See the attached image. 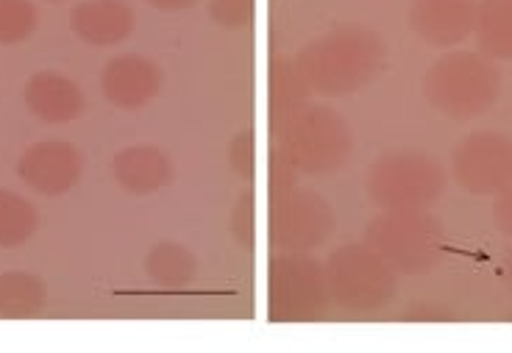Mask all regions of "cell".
<instances>
[{"label":"cell","mask_w":512,"mask_h":353,"mask_svg":"<svg viewBox=\"0 0 512 353\" xmlns=\"http://www.w3.org/2000/svg\"><path fill=\"white\" fill-rule=\"evenodd\" d=\"M137 26V14L126 0H81L70 12V28L90 48L123 45Z\"/></svg>","instance_id":"4fadbf2b"},{"label":"cell","mask_w":512,"mask_h":353,"mask_svg":"<svg viewBox=\"0 0 512 353\" xmlns=\"http://www.w3.org/2000/svg\"><path fill=\"white\" fill-rule=\"evenodd\" d=\"M493 198H496L493 201V223H496L501 234L512 237V181L504 190L496 192Z\"/></svg>","instance_id":"484cf974"},{"label":"cell","mask_w":512,"mask_h":353,"mask_svg":"<svg viewBox=\"0 0 512 353\" xmlns=\"http://www.w3.org/2000/svg\"><path fill=\"white\" fill-rule=\"evenodd\" d=\"M474 37L487 59H512V0H479Z\"/></svg>","instance_id":"e0dca14e"},{"label":"cell","mask_w":512,"mask_h":353,"mask_svg":"<svg viewBox=\"0 0 512 353\" xmlns=\"http://www.w3.org/2000/svg\"><path fill=\"white\" fill-rule=\"evenodd\" d=\"M268 195L270 201H276V198H282L284 192L293 190V178H295V170L290 159L284 156L279 148H273V156H270V164H268Z\"/></svg>","instance_id":"d4e9b609"},{"label":"cell","mask_w":512,"mask_h":353,"mask_svg":"<svg viewBox=\"0 0 512 353\" xmlns=\"http://www.w3.org/2000/svg\"><path fill=\"white\" fill-rule=\"evenodd\" d=\"M148 6H154L159 12H184V9H192L198 6L201 0H145Z\"/></svg>","instance_id":"4316f807"},{"label":"cell","mask_w":512,"mask_h":353,"mask_svg":"<svg viewBox=\"0 0 512 353\" xmlns=\"http://www.w3.org/2000/svg\"><path fill=\"white\" fill-rule=\"evenodd\" d=\"M351 142V128L332 106L304 103L282 120L276 148L290 159L298 173L329 176L348 162Z\"/></svg>","instance_id":"277c9868"},{"label":"cell","mask_w":512,"mask_h":353,"mask_svg":"<svg viewBox=\"0 0 512 353\" xmlns=\"http://www.w3.org/2000/svg\"><path fill=\"white\" fill-rule=\"evenodd\" d=\"M28 112L48 126H64L73 123L84 112V89L56 70H39L26 81L23 89Z\"/></svg>","instance_id":"5bb4252c"},{"label":"cell","mask_w":512,"mask_h":353,"mask_svg":"<svg viewBox=\"0 0 512 353\" xmlns=\"http://www.w3.org/2000/svg\"><path fill=\"white\" fill-rule=\"evenodd\" d=\"M507 287H510L512 292V253H510V259H507Z\"/></svg>","instance_id":"83f0119b"},{"label":"cell","mask_w":512,"mask_h":353,"mask_svg":"<svg viewBox=\"0 0 512 353\" xmlns=\"http://www.w3.org/2000/svg\"><path fill=\"white\" fill-rule=\"evenodd\" d=\"M423 95L448 120H474L501 95V73L479 51H448L423 76Z\"/></svg>","instance_id":"7a4b0ae2"},{"label":"cell","mask_w":512,"mask_h":353,"mask_svg":"<svg viewBox=\"0 0 512 353\" xmlns=\"http://www.w3.org/2000/svg\"><path fill=\"white\" fill-rule=\"evenodd\" d=\"M451 176L471 195H496L512 181V139L474 131L451 151Z\"/></svg>","instance_id":"9c48e42d"},{"label":"cell","mask_w":512,"mask_h":353,"mask_svg":"<svg viewBox=\"0 0 512 353\" xmlns=\"http://www.w3.org/2000/svg\"><path fill=\"white\" fill-rule=\"evenodd\" d=\"M382 64L384 42L371 28L357 23L334 26L332 31L320 34L295 59L309 92H318L323 98L354 95L379 76Z\"/></svg>","instance_id":"6da1fadb"},{"label":"cell","mask_w":512,"mask_h":353,"mask_svg":"<svg viewBox=\"0 0 512 353\" xmlns=\"http://www.w3.org/2000/svg\"><path fill=\"white\" fill-rule=\"evenodd\" d=\"M323 265L307 253L279 251L268 265V317L273 323H309L326 309Z\"/></svg>","instance_id":"52a82bcc"},{"label":"cell","mask_w":512,"mask_h":353,"mask_svg":"<svg viewBox=\"0 0 512 353\" xmlns=\"http://www.w3.org/2000/svg\"><path fill=\"white\" fill-rule=\"evenodd\" d=\"M446 184V170L423 151L382 153L365 176V192L379 209H429Z\"/></svg>","instance_id":"8992f818"},{"label":"cell","mask_w":512,"mask_h":353,"mask_svg":"<svg viewBox=\"0 0 512 353\" xmlns=\"http://www.w3.org/2000/svg\"><path fill=\"white\" fill-rule=\"evenodd\" d=\"M209 17L220 28H248L256 17V0H209Z\"/></svg>","instance_id":"7402d4cb"},{"label":"cell","mask_w":512,"mask_h":353,"mask_svg":"<svg viewBox=\"0 0 512 353\" xmlns=\"http://www.w3.org/2000/svg\"><path fill=\"white\" fill-rule=\"evenodd\" d=\"M329 301L348 315H376L396 298V270L371 245H346L323 265Z\"/></svg>","instance_id":"5b68a950"},{"label":"cell","mask_w":512,"mask_h":353,"mask_svg":"<svg viewBox=\"0 0 512 353\" xmlns=\"http://www.w3.org/2000/svg\"><path fill=\"white\" fill-rule=\"evenodd\" d=\"M229 164L234 176L243 178V181H251L256 176V139L251 131H243L231 139Z\"/></svg>","instance_id":"cb8c5ba5"},{"label":"cell","mask_w":512,"mask_h":353,"mask_svg":"<svg viewBox=\"0 0 512 353\" xmlns=\"http://www.w3.org/2000/svg\"><path fill=\"white\" fill-rule=\"evenodd\" d=\"M34 0H0V45H20L37 34Z\"/></svg>","instance_id":"44dd1931"},{"label":"cell","mask_w":512,"mask_h":353,"mask_svg":"<svg viewBox=\"0 0 512 353\" xmlns=\"http://www.w3.org/2000/svg\"><path fill=\"white\" fill-rule=\"evenodd\" d=\"M332 231V206L318 190H290L270 201L268 242L276 251H315L332 237Z\"/></svg>","instance_id":"ba28073f"},{"label":"cell","mask_w":512,"mask_h":353,"mask_svg":"<svg viewBox=\"0 0 512 353\" xmlns=\"http://www.w3.org/2000/svg\"><path fill=\"white\" fill-rule=\"evenodd\" d=\"M231 237L240 242L243 248H251L256 237V209H254V192L245 190L234 209H231Z\"/></svg>","instance_id":"603a6c76"},{"label":"cell","mask_w":512,"mask_h":353,"mask_svg":"<svg viewBox=\"0 0 512 353\" xmlns=\"http://www.w3.org/2000/svg\"><path fill=\"white\" fill-rule=\"evenodd\" d=\"M365 245H371L396 273L423 276L443 262L446 231L429 209H382V215L365 228Z\"/></svg>","instance_id":"3957f363"},{"label":"cell","mask_w":512,"mask_h":353,"mask_svg":"<svg viewBox=\"0 0 512 353\" xmlns=\"http://www.w3.org/2000/svg\"><path fill=\"white\" fill-rule=\"evenodd\" d=\"M142 270L148 281L159 290H184L198 276V259L181 242H156L151 251L145 253Z\"/></svg>","instance_id":"2e32d148"},{"label":"cell","mask_w":512,"mask_h":353,"mask_svg":"<svg viewBox=\"0 0 512 353\" xmlns=\"http://www.w3.org/2000/svg\"><path fill=\"white\" fill-rule=\"evenodd\" d=\"M37 228L39 215L34 203L20 192L0 187V248H23L37 234Z\"/></svg>","instance_id":"ffe728a7"},{"label":"cell","mask_w":512,"mask_h":353,"mask_svg":"<svg viewBox=\"0 0 512 353\" xmlns=\"http://www.w3.org/2000/svg\"><path fill=\"white\" fill-rule=\"evenodd\" d=\"M165 73L162 67L142 56V53H123L109 59L101 73V92L106 101L123 112H137L162 92Z\"/></svg>","instance_id":"8fae6325"},{"label":"cell","mask_w":512,"mask_h":353,"mask_svg":"<svg viewBox=\"0 0 512 353\" xmlns=\"http://www.w3.org/2000/svg\"><path fill=\"white\" fill-rule=\"evenodd\" d=\"M51 3H62V0H51Z\"/></svg>","instance_id":"f1b7e54d"},{"label":"cell","mask_w":512,"mask_h":353,"mask_svg":"<svg viewBox=\"0 0 512 353\" xmlns=\"http://www.w3.org/2000/svg\"><path fill=\"white\" fill-rule=\"evenodd\" d=\"M17 176L28 190L59 198L76 187L84 176V153L64 139H42L23 151L17 162Z\"/></svg>","instance_id":"30bf717a"},{"label":"cell","mask_w":512,"mask_h":353,"mask_svg":"<svg viewBox=\"0 0 512 353\" xmlns=\"http://www.w3.org/2000/svg\"><path fill=\"white\" fill-rule=\"evenodd\" d=\"M479 0H410L412 34L432 48H457L474 34Z\"/></svg>","instance_id":"7c38bea8"},{"label":"cell","mask_w":512,"mask_h":353,"mask_svg":"<svg viewBox=\"0 0 512 353\" xmlns=\"http://www.w3.org/2000/svg\"><path fill=\"white\" fill-rule=\"evenodd\" d=\"M265 89H268V112L273 123L276 120L282 123L284 117H290L298 106H304L309 95L307 81L298 73L295 62H284V59L270 62Z\"/></svg>","instance_id":"d6986e66"},{"label":"cell","mask_w":512,"mask_h":353,"mask_svg":"<svg viewBox=\"0 0 512 353\" xmlns=\"http://www.w3.org/2000/svg\"><path fill=\"white\" fill-rule=\"evenodd\" d=\"M510 320H512V315H510Z\"/></svg>","instance_id":"f546056e"},{"label":"cell","mask_w":512,"mask_h":353,"mask_svg":"<svg viewBox=\"0 0 512 353\" xmlns=\"http://www.w3.org/2000/svg\"><path fill=\"white\" fill-rule=\"evenodd\" d=\"M112 176L128 195H154L173 181V162L156 145H128L112 159Z\"/></svg>","instance_id":"9a60e30c"},{"label":"cell","mask_w":512,"mask_h":353,"mask_svg":"<svg viewBox=\"0 0 512 353\" xmlns=\"http://www.w3.org/2000/svg\"><path fill=\"white\" fill-rule=\"evenodd\" d=\"M48 301L45 281L34 273L9 270L0 273V317L3 320H28L37 317Z\"/></svg>","instance_id":"ac0fdd59"}]
</instances>
